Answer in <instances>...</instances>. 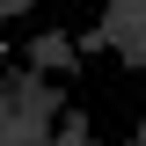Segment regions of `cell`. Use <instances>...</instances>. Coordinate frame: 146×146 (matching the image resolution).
I'll list each match as a JSON object with an SVG mask.
<instances>
[{"label":"cell","instance_id":"1","mask_svg":"<svg viewBox=\"0 0 146 146\" xmlns=\"http://www.w3.org/2000/svg\"><path fill=\"white\" fill-rule=\"evenodd\" d=\"M22 7H29V0H0V22H7V15H22Z\"/></svg>","mask_w":146,"mask_h":146},{"label":"cell","instance_id":"2","mask_svg":"<svg viewBox=\"0 0 146 146\" xmlns=\"http://www.w3.org/2000/svg\"><path fill=\"white\" fill-rule=\"evenodd\" d=\"M0 80H7V44H0Z\"/></svg>","mask_w":146,"mask_h":146}]
</instances>
